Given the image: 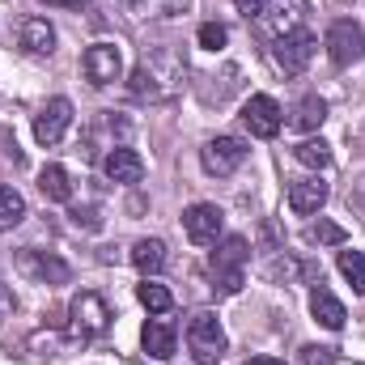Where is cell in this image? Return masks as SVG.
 <instances>
[{"mask_svg": "<svg viewBox=\"0 0 365 365\" xmlns=\"http://www.w3.org/2000/svg\"><path fill=\"white\" fill-rule=\"evenodd\" d=\"M106 327H110V306H106L98 293L81 289V293L68 302V336H73V340H98Z\"/></svg>", "mask_w": 365, "mask_h": 365, "instance_id": "1", "label": "cell"}, {"mask_svg": "<svg viewBox=\"0 0 365 365\" xmlns=\"http://www.w3.org/2000/svg\"><path fill=\"white\" fill-rule=\"evenodd\" d=\"M247 238H225L217 251H212V289L221 297H234L247 280Z\"/></svg>", "mask_w": 365, "mask_h": 365, "instance_id": "2", "label": "cell"}, {"mask_svg": "<svg viewBox=\"0 0 365 365\" xmlns=\"http://www.w3.org/2000/svg\"><path fill=\"white\" fill-rule=\"evenodd\" d=\"M187 344H191V353H195V361H200V365H217V361H221V353H225L221 319H217L212 310L191 314V323H187Z\"/></svg>", "mask_w": 365, "mask_h": 365, "instance_id": "3", "label": "cell"}, {"mask_svg": "<svg viewBox=\"0 0 365 365\" xmlns=\"http://www.w3.org/2000/svg\"><path fill=\"white\" fill-rule=\"evenodd\" d=\"M166 64H170V51H158V56L140 60L136 73H132V81H128V90L136 93V98H149V102L175 98V93H179V81H166V73H162Z\"/></svg>", "mask_w": 365, "mask_h": 365, "instance_id": "4", "label": "cell"}, {"mask_svg": "<svg viewBox=\"0 0 365 365\" xmlns=\"http://www.w3.org/2000/svg\"><path fill=\"white\" fill-rule=\"evenodd\" d=\"M314 51H319V38H314L310 30L280 34V38L272 43V60H276V68H280L284 77H297V73H306V64L314 60Z\"/></svg>", "mask_w": 365, "mask_h": 365, "instance_id": "5", "label": "cell"}, {"mask_svg": "<svg viewBox=\"0 0 365 365\" xmlns=\"http://www.w3.org/2000/svg\"><path fill=\"white\" fill-rule=\"evenodd\" d=\"M247 145L238 140V136H212L204 149H200V162H204V170L208 175H217V179H225V175H234L242 162H247Z\"/></svg>", "mask_w": 365, "mask_h": 365, "instance_id": "6", "label": "cell"}, {"mask_svg": "<svg viewBox=\"0 0 365 365\" xmlns=\"http://www.w3.org/2000/svg\"><path fill=\"white\" fill-rule=\"evenodd\" d=\"M81 73H86L90 86H115L119 73H123V56H119V47H115V43H93V47H86V56H81Z\"/></svg>", "mask_w": 365, "mask_h": 365, "instance_id": "7", "label": "cell"}, {"mask_svg": "<svg viewBox=\"0 0 365 365\" xmlns=\"http://www.w3.org/2000/svg\"><path fill=\"white\" fill-rule=\"evenodd\" d=\"M306 13H310V0H264V9H259V26H264L272 38H280V34L302 30Z\"/></svg>", "mask_w": 365, "mask_h": 365, "instance_id": "8", "label": "cell"}, {"mask_svg": "<svg viewBox=\"0 0 365 365\" xmlns=\"http://www.w3.org/2000/svg\"><path fill=\"white\" fill-rule=\"evenodd\" d=\"M68 128H73V102H68V98H51V102L34 115V140H38L43 149L60 145Z\"/></svg>", "mask_w": 365, "mask_h": 365, "instance_id": "9", "label": "cell"}, {"mask_svg": "<svg viewBox=\"0 0 365 365\" xmlns=\"http://www.w3.org/2000/svg\"><path fill=\"white\" fill-rule=\"evenodd\" d=\"M182 230H187V238L195 247H212L221 238V230H225V212L217 204H191L182 212Z\"/></svg>", "mask_w": 365, "mask_h": 365, "instance_id": "10", "label": "cell"}, {"mask_svg": "<svg viewBox=\"0 0 365 365\" xmlns=\"http://www.w3.org/2000/svg\"><path fill=\"white\" fill-rule=\"evenodd\" d=\"M327 56H331L340 68L365 60V30L357 21H336V26L327 30Z\"/></svg>", "mask_w": 365, "mask_h": 365, "instance_id": "11", "label": "cell"}, {"mask_svg": "<svg viewBox=\"0 0 365 365\" xmlns=\"http://www.w3.org/2000/svg\"><path fill=\"white\" fill-rule=\"evenodd\" d=\"M242 123L251 128V136L272 140L276 132H280V123H284V115H280L276 98H268V93H251L247 106H242Z\"/></svg>", "mask_w": 365, "mask_h": 365, "instance_id": "12", "label": "cell"}, {"mask_svg": "<svg viewBox=\"0 0 365 365\" xmlns=\"http://www.w3.org/2000/svg\"><path fill=\"white\" fill-rule=\"evenodd\" d=\"M140 344H145V353H149L153 361H170L175 349H179V331H175V323H166V319H149L145 331H140Z\"/></svg>", "mask_w": 365, "mask_h": 365, "instance_id": "13", "label": "cell"}, {"mask_svg": "<svg viewBox=\"0 0 365 365\" xmlns=\"http://www.w3.org/2000/svg\"><path fill=\"white\" fill-rule=\"evenodd\" d=\"M102 170H106L110 182H140L145 179V158H140L136 149H128V145H115V149L106 153Z\"/></svg>", "mask_w": 365, "mask_h": 365, "instance_id": "14", "label": "cell"}, {"mask_svg": "<svg viewBox=\"0 0 365 365\" xmlns=\"http://www.w3.org/2000/svg\"><path fill=\"white\" fill-rule=\"evenodd\" d=\"M323 204H327V182L319 179V175L289 182V208H293L297 217H310V212H319Z\"/></svg>", "mask_w": 365, "mask_h": 365, "instance_id": "15", "label": "cell"}, {"mask_svg": "<svg viewBox=\"0 0 365 365\" xmlns=\"http://www.w3.org/2000/svg\"><path fill=\"white\" fill-rule=\"evenodd\" d=\"M17 43H21V51H30V56H51V51H56V30H51L47 17H26L21 30H17Z\"/></svg>", "mask_w": 365, "mask_h": 365, "instance_id": "16", "label": "cell"}, {"mask_svg": "<svg viewBox=\"0 0 365 365\" xmlns=\"http://www.w3.org/2000/svg\"><path fill=\"white\" fill-rule=\"evenodd\" d=\"M310 314H314V319H319V323H323L327 331H340V327H344V319H349L344 302H340L336 293H327L323 284H319V289L310 293Z\"/></svg>", "mask_w": 365, "mask_h": 365, "instance_id": "17", "label": "cell"}, {"mask_svg": "<svg viewBox=\"0 0 365 365\" xmlns=\"http://www.w3.org/2000/svg\"><path fill=\"white\" fill-rule=\"evenodd\" d=\"M132 264H136V272L153 276L166 268V242L162 238H140L136 247H132Z\"/></svg>", "mask_w": 365, "mask_h": 365, "instance_id": "18", "label": "cell"}, {"mask_svg": "<svg viewBox=\"0 0 365 365\" xmlns=\"http://www.w3.org/2000/svg\"><path fill=\"white\" fill-rule=\"evenodd\" d=\"M38 191H43L51 204H68V200H73L68 170H64V166H43V170H38Z\"/></svg>", "mask_w": 365, "mask_h": 365, "instance_id": "19", "label": "cell"}, {"mask_svg": "<svg viewBox=\"0 0 365 365\" xmlns=\"http://www.w3.org/2000/svg\"><path fill=\"white\" fill-rule=\"evenodd\" d=\"M323 119H327V102L310 93V98H302V102L293 106V119H289V123H293L297 132H319Z\"/></svg>", "mask_w": 365, "mask_h": 365, "instance_id": "20", "label": "cell"}, {"mask_svg": "<svg viewBox=\"0 0 365 365\" xmlns=\"http://www.w3.org/2000/svg\"><path fill=\"white\" fill-rule=\"evenodd\" d=\"M136 297H140V306H145L149 314H170V310H175V293H170L166 284H158V280H145V284L136 289Z\"/></svg>", "mask_w": 365, "mask_h": 365, "instance_id": "21", "label": "cell"}, {"mask_svg": "<svg viewBox=\"0 0 365 365\" xmlns=\"http://www.w3.org/2000/svg\"><path fill=\"white\" fill-rule=\"evenodd\" d=\"M26 221V200L17 187H0V230H17Z\"/></svg>", "mask_w": 365, "mask_h": 365, "instance_id": "22", "label": "cell"}, {"mask_svg": "<svg viewBox=\"0 0 365 365\" xmlns=\"http://www.w3.org/2000/svg\"><path fill=\"white\" fill-rule=\"evenodd\" d=\"M293 158H297L302 166H310V170H327V166H331V145H327V140H302V145L293 149Z\"/></svg>", "mask_w": 365, "mask_h": 365, "instance_id": "23", "label": "cell"}, {"mask_svg": "<svg viewBox=\"0 0 365 365\" xmlns=\"http://www.w3.org/2000/svg\"><path fill=\"white\" fill-rule=\"evenodd\" d=\"M306 242H314V247H344L349 234L336 221H314V225H306Z\"/></svg>", "mask_w": 365, "mask_h": 365, "instance_id": "24", "label": "cell"}, {"mask_svg": "<svg viewBox=\"0 0 365 365\" xmlns=\"http://www.w3.org/2000/svg\"><path fill=\"white\" fill-rule=\"evenodd\" d=\"M21 264H26L30 272H38L43 280H56V284H60V280H68V268H64L56 255H21Z\"/></svg>", "mask_w": 365, "mask_h": 365, "instance_id": "25", "label": "cell"}, {"mask_svg": "<svg viewBox=\"0 0 365 365\" xmlns=\"http://www.w3.org/2000/svg\"><path fill=\"white\" fill-rule=\"evenodd\" d=\"M340 272H344V280L353 284V293L365 297V255L361 251H340Z\"/></svg>", "mask_w": 365, "mask_h": 365, "instance_id": "26", "label": "cell"}, {"mask_svg": "<svg viewBox=\"0 0 365 365\" xmlns=\"http://www.w3.org/2000/svg\"><path fill=\"white\" fill-rule=\"evenodd\" d=\"M225 38H230V30H225V26H217V21H204V26H200V47L221 51V47H225Z\"/></svg>", "mask_w": 365, "mask_h": 365, "instance_id": "27", "label": "cell"}, {"mask_svg": "<svg viewBox=\"0 0 365 365\" xmlns=\"http://www.w3.org/2000/svg\"><path fill=\"white\" fill-rule=\"evenodd\" d=\"M336 361V349H323V344H306L297 365H331Z\"/></svg>", "mask_w": 365, "mask_h": 365, "instance_id": "28", "label": "cell"}, {"mask_svg": "<svg viewBox=\"0 0 365 365\" xmlns=\"http://www.w3.org/2000/svg\"><path fill=\"white\" fill-rule=\"evenodd\" d=\"M238 4V13H247V17H259V9H264V0H234Z\"/></svg>", "mask_w": 365, "mask_h": 365, "instance_id": "29", "label": "cell"}, {"mask_svg": "<svg viewBox=\"0 0 365 365\" xmlns=\"http://www.w3.org/2000/svg\"><path fill=\"white\" fill-rule=\"evenodd\" d=\"M43 4H56V9H77V4H86V0H43Z\"/></svg>", "mask_w": 365, "mask_h": 365, "instance_id": "30", "label": "cell"}, {"mask_svg": "<svg viewBox=\"0 0 365 365\" xmlns=\"http://www.w3.org/2000/svg\"><path fill=\"white\" fill-rule=\"evenodd\" d=\"M247 365H284V361H276V357H251Z\"/></svg>", "mask_w": 365, "mask_h": 365, "instance_id": "31", "label": "cell"}]
</instances>
